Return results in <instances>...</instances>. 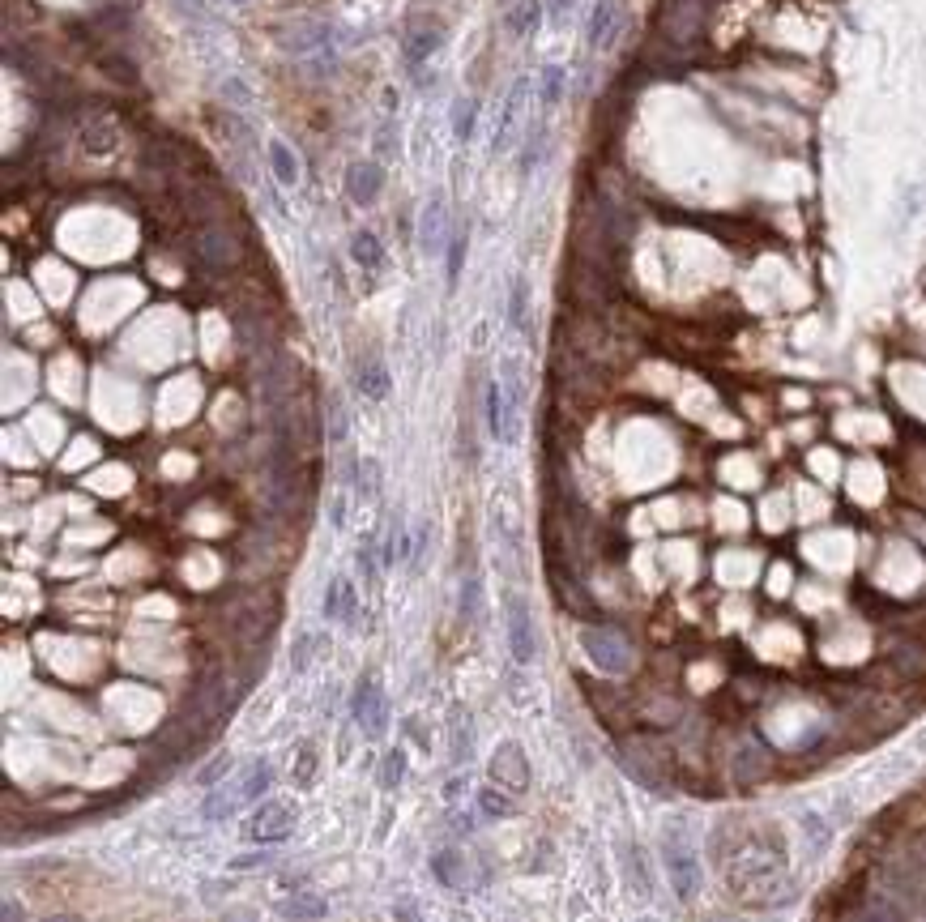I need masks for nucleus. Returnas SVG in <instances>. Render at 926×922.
<instances>
[{
	"label": "nucleus",
	"instance_id": "20e7f679",
	"mask_svg": "<svg viewBox=\"0 0 926 922\" xmlns=\"http://www.w3.org/2000/svg\"><path fill=\"white\" fill-rule=\"evenodd\" d=\"M350 709H355V722L363 726L367 739H380V735H385L389 709H385V696H380V688H376L372 675H363V679L355 683V701H350Z\"/></svg>",
	"mask_w": 926,
	"mask_h": 922
},
{
	"label": "nucleus",
	"instance_id": "5701e85b",
	"mask_svg": "<svg viewBox=\"0 0 926 922\" xmlns=\"http://www.w3.org/2000/svg\"><path fill=\"white\" fill-rule=\"evenodd\" d=\"M402 777H406V752H402V747H393V752L385 756V769H380V786L397 790V786H402Z\"/></svg>",
	"mask_w": 926,
	"mask_h": 922
},
{
	"label": "nucleus",
	"instance_id": "cd10ccee",
	"mask_svg": "<svg viewBox=\"0 0 926 922\" xmlns=\"http://www.w3.org/2000/svg\"><path fill=\"white\" fill-rule=\"evenodd\" d=\"M312 773H316V747H312V743H303V747H299V769H291L295 786H308V782H312Z\"/></svg>",
	"mask_w": 926,
	"mask_h": 922
},
{
	"label": "nucleus",
	"instance_id": "dca6fc26",
	"mask_svg": "<svg viewBox=\"0 0 926 922\" xmlns=\"http://www.w3.org/2000/svg\"><path fill=\"white\" fill-rule=\"evenodd\" d=\"M508 325L530 329V286H525V278H513V295H508Z\"/></svg>",
	"mask_w": 926,
	"mask_h": 922
},
{
	"label": "nucleus",
	"instance_id": "1a4fd4ad",
	"mask_svg": "<svg viewBox=\"0 0 926 922\" xmlns=\"http://www.w3.org/2000/svg\"><path fill=\"white\" fill-rule=\"evenodd\" d=\"M380 188H385V167L376 158H359V163L346 167V197L355 205H372L380 197Z\"/></svg>",
	"mask_w": 926,
	"mask_h": 922
},
{
	"label": "nucleus",
	"instance_id": "b1692460",
	"mask_svg": "<svg viewBox=\"0 0 926 922\" xmlns=\"http://www.w3.org/2000/svg\"><path fill=\"white\" fill-rule=\"evenodd\" d=\"M611 22H615V0H602L598 13H594V26H589V43L602 47L606 35H611Z\"/></svg>",
	"mask_w": 926,
	"mask_h": 922
},
{
	"label": "nucleus",
	"instance_id": "f3484780",
	"mask_svg": "<svg viewBox=\"0 0 926 922\" xmlns=\"http://www.w3.org/2000/svg\"><path fill=\"white\" fill-rule=\"evenodd\" d=\"M521 94H525V82L513 86V94H508V103L500 111V124H496V150L508 146V137H513V124H517V111H521Z\"/></svg>",
	"mask_w": 926,
	"mask_h": 922
},
{
	"label": "nucleus",
	"instance_id": "39448f33",
	"mask_svg": "<svg viewBox=\"0 0 926 922\" xmlns=\"http://www.w3.org/2000/svg\"><path fill=\"white\" fill-rule=\"evenodd\" d=\"M508 645H513V658L521 666H530L538 658V637H534V619L525 598H508Z\"/></svg>",
	"mask_w": 926,
	"mask_h": 922
},
{
	"label": "nucleus",
	"instance_id": "c9c22d12",
	"mask_svg": "<svg viewBox=\"0 0 926 922\" xmlns=\"http://www.w3.org/2000/svg\"><path fill=\"white\" fill-rule=\"evenodd\" d=\"M530 26H538V5H534V0L521 9V18H517V30H530Z\"/></svg>",
	"mask_w": 926,
	"mask_h": 922
},
{
	"label": "nucleus",
	"instance_id": "4c0bfd02",
	"mask_svg": "<svg viewBox=\"0 0 926 922\" xmlns=\"http://www.w3.org/2000/svg\"><path fill=\"white\" fill-rule=\"evenodd\" d=\"M5 922H22V910H18V901H5Z\"/></svg>",
	"mask_w": 926,
	"mask_h": 922
},
{
	"label": "nucleus",
	"instance_id": "c756f323",
	"mask_svg": "<svg viewBox=\"0 0 926 922\" xmlns=\"http://www.w3.org/2000/svg\"><path fill=\"white\" fill-rule=\"evenodd\" d=\"M542 141H547V133H538V141L530 137L525 141V150H521V180H530V171H534V163L542 158Z\"/></svg>",
	"mask_w": 926,
	"mask_h": 922
},
{
	"label": "nucleus",
	"instance_id": "f704fd0d",
	"mask_svg": "<svg viewBox=\"0 0 926 922\" xmlns=\"http://www.w3.org/2000/svg\"><path fill=\"white\" fill-rule=\"evenodd\" d=\"M269 858H274V854H265V850H261V854H239V858H235L231 867H235V871H248V867H265Z\"/></svg>",
	"mask_w": 926,
	"mask_h": 922
},
{
	"label": "nucleus",
	"instance_id": "9d476101",
	"mask_svg": "<svg viewBox=\"0 0 926 922\" xmlns=\"http://www.w3.org/2000/svg\"><path fill=\"white\" fill-rule=\"evenodd\" d=\"M325 619H342L346 628H359V594L346 577H329L325 585V602H321Z\"/></svg>",
	"mask_w": 926,
	"mask_h": 922
},
{
	"label": "nucleus",
	"instance_id": "4be33fe9",
	"mask_svg": "<svg viewBox=\"0 0 926 922\" xmlns=\"http://www.w3.org/2000/svg\"><path fill=\"white\" fill-rule=\"evenodd\" d=\"M201 257H205V265L222 269V265L231 261V244H222L218 231H205V235H201Z\"/></svg>",
	"mask_w": 926,
	"mask_h": 922
},
{
	"label": "nucleus",
	"instance_id": "72a5a7b5",
	"mask_svg": "<svg viewBox=\"0 0 926 922\" xmlns=\"http://www.w3.org/2000/svg\"><path fill=\"white\" fill-rule=\"evenodd\" d=\"M355 560H359V572H363V577H376V543H372V538H367V543L359 547Z\"/></svg>",
	"mask_w": 926,
	"mask_h": 922
},
{
	"label": "nucleus",
	"instance_id": "a211bd4d",
	"mask_svg": "<svg viewBox=\"0 0 926 922\" xmlns=\"http://www.w3.org/2000/svg\"><path fill=\"white\" fill-rule=\"evenodd\" d=\"M265 790H269V765H265V760H257V765H248L244 782H239V799H244V803H257Z\"/></svg>",
	"mask_w": 926,
	"mask_h": 922
},
{
	"label": "nucleus",
	"instance_id": "f257e3e1",
	"mask_svg": "<svg viewBox=\"0 0 926 922\" xmlns=\"http://www.w3.org/2000/svg\"><path fill=\"white\" fill-rule=\"evenodd\" d=\"M487 432L500 444H517L521 436V385L513 372L487 385Z\"/></svg>",
	"mask_w": 926,
	"mask_h": 922
},
{
	"label": "nucleus",
	"instance_id": "7ed1b4c3",
	"mask_svg": "<svg viewBox=\"0 0 926 922\" xmlns=\"http://www.w3.org/2000/svg\"><path fill=\"white\" fill-rule=\"evenodd\" d=\"M449 240H453L449 201H444V193H431L423 201V210H419V248H423V257H436L440 248H449Z\"/></svg>",
	"mask_w": 926,
	"mask_h": 922
},
{
	"label": "nucleus",
	"instance_id": "4468645a",
	"mask_svg": "<svg viewBox=\"0 0 926 922\" xmlns=\"http://www.w3.org/2000/svg\"><path fill=\"white\" fill-rule=\"evenodd\" d=\"M282 914L295 918V922H316V918L329 914V901H325L321 893H295L291 901L282 905Z\"/></svg>",
	"mask_w": 926,
	"mask_h": 922
},
{
	"label": "nucleus",
	"instance_id": "7c9ffc66",
	"mask_svg": "<svg viewBox=\"0 0 926 922\" xmlns=\"http://www.w3.org/2000/svg\"><path fill=\"white\" fill-rule=\"evenodd\" d=\"M316 645H321V641H316L312 632H303L299 645H295V654H291V666H295V671H308V662H312V649H316Z\"/></svg>",
	"mask_w": 926,
	"mask_h": 922
},
{
	"label": "nucleus",
	"instance_id": "2eb2a0df",
	"mask_svg": "<svg viewBox=\"0 0 926 922\" xmlns=\"http://www.w3.org/2000/svg\"><path fill=\"white\" fill-rule=\"evenodd\" d=\"M431 871H436V880H440V884H449V888H466V858H461L457 850H440L436 858H431Z\"/></svg>",
	"mask_w": 926,
	"mask_h": 922
},
{
	"label": "nucleus",
	"instance_id": "58836bf2",
	"mask_svg": "<svg viewBox=\"0 0 926 922\" xmlns=\"http://www.w3.org/2000/svg\"><path fill=\"white\" fill-rule=\"evenodd\" d=\"M47 922H77V918H47Z\"/></svg>",
	"mask_w": 926,
	"mask_h": 922
},
{
	"label": "nucleus",
	"instance_id": "6e6552de",
	"mask_svg": "<svg viewBox=\"0 0 926 922\" xmlns=\"http://www.w3.org/2000/svg\"><path fill=\"white\" fill-rule=\"evenodd\" d=\"M295 829V807L291 803H261V812L248 820V837L252 841H286Z\"/></svg>",
	"mask_w": 926,
	"mask_h": 922
},
{
	"label": "nucleus",
	"instance_id": "423d86ee",
	"mask_svg": "<svg viewBox=\"0 0 926 922\" xmlns=\"http://www.w3.org/2000/svg\"><path fill=\"white\" fill-rule=\"evenodd\" d=\"M662 854H666V871H670V884H675V893H679L683 901H692V897H696V888H700V867H696L692 850L683 846V841L666 837Z\"/></svg>",
	"mask_w": 926,
	"mask_h": 922
},
{
	"label": "nucleus",
	"instance_id": "393cba45",
	"mask_svg": "<svg viewBox=\"0 0 926 922\" xmlns=\"http://www.w3.org/2000/svg\"><path fill=\"white\" fill-rule=\"evenodd\" d=\"M474 116H478V103H457L453 107V137L457 141H470L474 137Z\"/></svg>",
	"mask_w": 926,
	"mask_h": 922
},
{
	"label": "nucleus",
	"instance_id": "bb28decb",
	"mask_svg": "<svg viewBox=\"0 0 926 922\" xmlns=\"http://www.w3.org/2000/svg\"><path fill=\"white\" fill-rule=\"evenodd\" d=\"M564 69L560 65H547V69H542V103H555V99H560V90H564Z\"/></svg>",
	"mask_w": 926,
	"mask_h": 922
},
{
	"label": "nucleus",
	"instance_id": "a878e982",
	"mask_svg": "<svg viewBox=\"0 0 926 922\" xmlns=\"http://www.w3.org/2000/svg\"><path fill=\"white\" fill-rule=\"evenodd\" d=\"M325 415H329V440L342 444L346 440V406H342V397H329Z\"/></svg>",
	"mask_w": 926,
	"mask_h": 922
},
{
	"label": "nucleus",
	"instance_id": "e433bc0d",
	"mask_svg": "<svg viewBox=\"0 0 926 922\" xmlns=\"http://www.w3.org/2000/svg\"><path fill=\"white\" fill-rule=\"evenodd\" d=\"M222 90H231V94H227V99H231L235 107H248V90H244V86H239V82H227V86H222Z\"/></svg>",
	"mask_w": 926,
	"mask_h": 922
},
{
	"label": "nucleus",
	"instance_id": "9b49d317",
	"mask_svg": "<svg viewBox=\"0 0 926 922\" xmlns=\"http://www.w3.org/2000/svg\"><path fill=\"white\" fill-rule=\"evenodd\" d=\"M269 171H274V184L286 188V193H295L303 184V167H299V154L286 146L282 137H269Z\"/></svg>",
	"mask_w": 926,
	"mask_h": 922
},
{
	"label": "nucleus",
	"instance_id": "473e14b6",
	"mask_svg": "<svg viewBox=\"0 0 926 922\" xmlns=\"http://www.w3.org/2000/svg\"><path fill=\"white\" fill-rule=\"evenodd\" d=\"M231 765H235V760H231V756H218V760H214V765H205V769L197 773V786H214V782H218V777H222V773H231Z\"/></svg>",
	"mask_w": 926,
	"mask_h": 922
},
{
	"label": "nucleus",
	"instance_id": "0eeeda50",
	"mask_svg": "<svg viewBox=\"0 0 926 922\" xmlns=\"http://www.w3.org/2000/svg\"><path fill=\"white\" fill-rule=\"evenodd\" d=\"M491 782H500V790H513V794L530 786V765L521 756V743L508 739L496 747V756H491Z\"/></svg>",
	"mask_w": 926,
	"mask_h": 922
},
{
	"label": "nucleus",
	"instance_id": "ddd939ff",
	"mask_svg": "<svg viewBox=\"0 0 926 922\" xmlns=\"http://www.w3.org/2000/svg\"><path fill=\"white\" fill-rule=\"evenodd\" d=\"M350 261H355L359 269H367V274H376V269L385 265V244L376 240V231H355L350 235Z\"/></svg>",
	"mask_w": 926,
	"mask_h": 922
},
{
	"label": "nucleus",
	"instance_id": "f03ea898",
	"mask_svg": "<svg viewBox=\"0 0 926 922\" xmlns=\"http://www.w3.org/2000/svg\"><path fill=\"white\" fill-rule=\"evenodd\" d=\"M581 649L602 675H628L632 671V649L615 628H581Z\"/></svg>",
	"mask_w": 926,
	"mask_h": 922
},
{
	"label": "nucleus",
	"instance_id": "2f4dec72",
	"mask_svg": "<svg viewBox=\"0 0 926 922\" xmlns=\"http://www.w3.org/2000/svg\"><path fill=\"white\" fill-rule=\"evenodd\" d=\"M397 150H402V146H397V141H393V124H385V129H380L376 133V163H389V158H397Z\"/></svg>",
	"mask_w": 926,
	"mask_h": 922
},
{
	"label": "nucleus",
	"instance_id": "aec40b11",
	"mask_svg": "<svg viewBox=\"0 0 926 922\" xmlns=\"http://www.w3.org/2000/svg\"><path fill=\"white\" fill-rule=\"evenodd\" d=\"M483 615V585H478V577L470 572L466 581H461V619H478Z\"/></svg>",
	"mask_w": 926,
	"mask_h": 922
},
{
	"label": "nucleus",
	"instance_id": "c85d7f7f",
	"mask_svg": "<svg viewBox=\"0 0 926 922\" xmlns=\"http://www.w3.org/2000/svg\"><path fill=\"white\" fill-rule=\"evenodd\" d=\"M478 803H483L487 816H513V803H508L504 794H496V790H478Z\"/></svg>",
	"mask_w": 926,
	"mask_h": 922
},
{
	"label": "nucleus",
	"instance_id": "f8f14e48",
	"mask_svg": "<svg viewBox=\"0 0 926 922\" xmlns=\"http://www.w3.org/2000/svg\"><path fill=\"white\" fill-rule=\"evenodd\" d=\"M355 389L367 397V402H385L389 397V368L376 355H367L355 363Z\"/></svg>",
	"mask_w": 926,
	"mask_h": 922
},
{
	"label": "nucleus",
	"instance_id": "6ab92c4d",
	"mask_svg": "<svg viewBox=\"0 0 926 922\" xmlns=\"http://www.w3.org/2000/svg\"><path fill=\"white\" fill-rule=\"evenodd\" d=\"M466 248H470V231L466 227H453V240H449V248H444V257H449V286H457V278H461Z\"/></svg>",
	"mask_w": 926,
	"mask_h": 922
},
{
	"label": "nucleus",
	"instance_id": "412c9836",
	"mask_svg": "<svg viewBox=\"0 0 926 922\" xmlns=\"http://www.w3.org/2000/svg\"><path fill=\"white\" fill-rule=\"evenodd\" d=\"M470 752H474V726H470V713H466V718L457 713V722H453V760L461 765V760H470Z\"/></svg>",
	"mask_w": 926,
	"mask_h": 922
}]
</instances>
